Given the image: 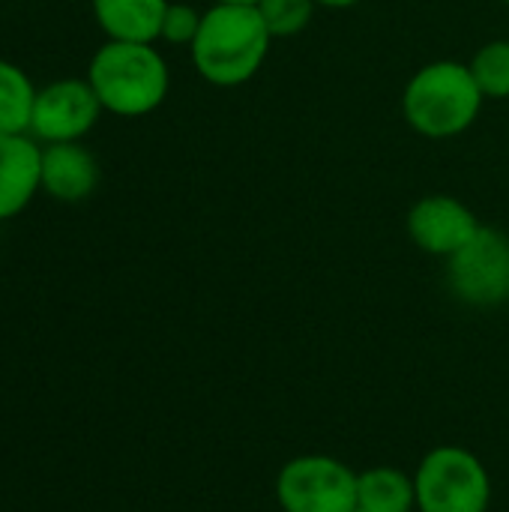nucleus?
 <instances>
[{
	"label": "nucleus",
	"mask_w": 509,
	"mask_h": 512,
	"mask_svg": "<svg viewBox=\"0 0 509 512\" xmlns=\"http://www.w3.org/2000/svg\"><path fill=\"white\" fill-rule=\"evenodd\" d=\"M270 30L258 6L213 3L189 45L195 72L216 87H240L258 75L270 54Z\"/></svg>",
	"instance_id": "obj_1"
},
{
	"label": "nucleus",
	"mask_w": 509,
	"mask_h": 512,
	"mask_svg": "<svg viewBox=\"0 0 509 512\" xmlns=\"http://www.w3.org/2000/svg\"><path fill=\"white\" fill-rule=\"evenodd\" d=\"M486 96L480 93L471 66L459 60H435L420 66L402 93V114L423 138H456L474 126Z\"/></svg>",
	"instance_id": "obj_2"
},
{
	"label": "nucleus",
	"mask_w": 509,
	"mask_h": 512,
	"mask_svg": "<svg viewBox=\"0 0 509 512\" xmlns=\"http://www.w3.org/2000/svg\"><path fill=\"white\" fill-rule=\"evenodd\" d=\"M87 81L105 111L117 117H144L165 102L171 72L153 42L108 39L93 54Z\"/></svg>",
	"instance_id": "obj_3"
},
{
	"label": "nucleus",
	"mask_w": 509,
	"mask_h": 512,
	"mask_svg": "<svg viewBox=\"0 0 509 512\" xmlns=\"http://www.w3.org/2000/svg\"><path fill=\"white\" fill-rule=\"evenodd\" d=\"M417 512H486L492 480L486 465L462 447H435L414 471Z\"/></svg>",
	"instance_id": "obj_4"
},
{
	"label": "nucleus",
	"mask_w": 509,
	"mask_h": 512,
	"mask_svg": "<svg viewBox=\"0 0 509 512\" xmlns=\"http://www.w3.org/2000/svg\"><path fill=\"white\" fill-rule=\"evenodd\" d=\"M282 512H354L357 471L333 456H297L276 477Z\"/></svg>",
	"instance_id": "obj_5"
},
{
	"label": "nucleus",
	"mask_w": 509,
	"mask_h": 512,
	"mask_svg": "<svg viewBox=\"0 0 509 512\" xmlns=\"http://www.w3.org/2000/svg\"><path fill=\"white\" fill-rule=\"evenodd\" d=\"M447 285L456 300L474 309H495L509 300V237L483 225L468 246L447 258Z\"/></svg>",
	"instance_id": "obj_6"
},
{
	"label": "nucleus",
	"mask_w": 509,
	"mask_h": 512,
	"mask_svg": "<svg viewBox=\"0 0 509 512\" xmlns=\"http://www.w3.org/2000/svg\"><path fill=\"white\" fill-rule=\"evenodd\" d=\"M102 111L105 108L87 78H60L36 90L30 135L45 144L81 141Z\"/></svg>",
	"instance_id": "obj_7"
},
{
	"label": "nucleus",
	"mask_w": 509,
	"mask_h": 512,
	"mask_svg": "<svg viewBox=\"0 0 509 512\" xmlns=\"http://www.w3.org/2000/svg\"><path fill=\"white\" fill-rule=\"evenodd\" d=\"M483 228L477 213L453 195H426L408 213V237L435 258H450Z\"/></svg>",
	"instance_id": "obj_8"
},
{
	"label": "nucleus",
	"mask_w": 509,
	"mask_h": 512,
	"mask_svg": "<svg viewBox=\"0 0 509 512\" xmlns=\"http://www.w3.org/2000/svg\"><path fill=\"white\" fill-rule=\"evenodd\" d=\"M42 189V147L33 135H0V222L18 216Z\"/></svg>",
	"instance_id": "obj_9"
},
{
	"label": "nucleus",
	"mask_w": 509,
	"mask_h": 512,
	"mask_svg": "<svg viewBox=\"0 0 509 512\" xmlns=\"http://www.w3.org/2000/svg\"><path fill=\"white\" fill-rule=\"evenodd\" d=\"M99 183L96 156L78 141L45 144L42 147V192L54 201H84Z\"/></svg>",
	"instance_id": "obj_10"
},
{
	"label": "nucleus",
	"mask_w": 509,
	"mask_h": 512,
	"mask_svg": "<svg viewBox=\"0 0 509 512\" xmlns=\"http://www.w3.org/2000/svg\"><path fill=\"white\" fill-rule=\"evenodd\" d=\"M171 0H93V15L108 39L156 42Z\"/></svg>",
	"instance_id": "obj_11"
},
{
	"label": "nucleus",
	"mask_w": 509,
	"mask_h": 512,
	"mask_svg": "<svg viewBox=\"0 0 509 512\" xmlns=\"http://www.w3.org/2000/svg\"><path fill=\"white\" fill-rule=\"evenodd\" d=\"M357 510L366 512H411L417 510L414 477L399 468H369L357 474Z\"/></svg>",
	"instance_id": "obj_12"
},
{
	"label": "nucleus",
	"mask_w": 509,
	"mask_h": 512,
	"mask_svg": "<svg viewBox=\"0 0 509 512\" xmlns=\"http://www.w3.org/2000/svg\"><path fill=\"white\" fill-rule=\"evenodd\" d=\"M36 87L27 72L9 60H0V135H30Z\"/></svg>",
	"instance_id": "obj_13"
},
{
	"label": "nucleus",
	"mask_w": 509,
	"mask_h": 512,
	"mask_svg": "<svg viewBox=\"0 0 509 512\" xmlns=\"http://www.w3.org/2000/svg\"><path fill=\"white\" fill-rule=\"evenodd\" d=\"M468 66L486 99H509V39L486 42Z\"/></svg>",
	"instance_id": "obj_14"
},
{
	"label": "nucleus",
	"mask_w": 509,
	"mask_h": 512,
	"mask_svg": "<svg viewBox=\"0 0 509 512\" xmlns=\"http://www.w3.org/2000/svg\"><path fill=\"white\" fill-rule=\"evenodd\" d=\"M315 9H318L315 0H261L258 3V12L273 39L303 33L312 24Z\"/></svg>",
	"instance_id": "obj_15"
},
{
	"label": "nucleus",
	"mask_w": 509,
	"mask_h": 512,
	"mask_svg": "<svg viewBox=\"0 0 509 512\" xmlns=\"http://www.w3.org/2000/svg\"><path fill=\"white\" fill-rule=\"evenodd\" d=\"M201 18H204V12H198L189 3H168L159 39H165L171 45H192L195 36H198Z\"/></svg>",
	"instance_id": "obj_16"
},
{
	"label": "nucleus",
	"mask_w": 509,
	"mask_h": 512,
	"mask_svg": "<svg viewBox=\"0 0 509 512\" xmlns=\"http://www.w3.org/2000/svg\"><path fill=\"white\" fill-rule=\"evenodd\" d=\"M318 6H327V9H351V6H357V3H363V0H315Z\"/></svg>",
	"instance_id": "obj_17"
},
{
	"label": "nucleus",
	"mask_w": 509,
	"mask_h": 512,
	"mask_svg": "<svg viewBox=\"0 0 509 512\" xmlns=\"http://www.w3.org/2000/svg\"><path fill=\"white\" fill-rule=\"evenodd\" d=\"M213 3H231V6H258L261 0H213Z\"/></svg>",
	"instance_id": "obj_18"
},
{
	"label": "nucleus",
	"mask_w": 509,
	"mask_h": 512,
	"mask_svg": "<svg viewBox=\"0 0 509 512\" xmlns=\"http://www.w3.org/2000/svg\"><path fill=\"white\" fill-rule=\"evenodd\" d=\"M354 512H366V510H354Z\"/></svg>",
	"instance_id": "obj_19"
},
{
	"label": "nucleus",
	"mask_w": 509,
	"mask_h": 512,
	"mask_svg": "<svg viewBox=\"0 0 509 512\" xmlns=\"http://www.w3.org/2000/svg\"><path fill=\"white\" fill-rule=\"evenodd\" d=\"M504 3H507V6H509V0H504Z\"/></svg>",
	"instance_id": "obj_20"
}]
</instances>
